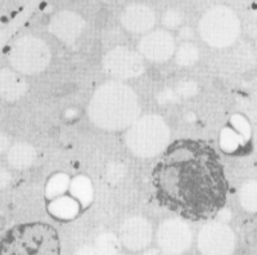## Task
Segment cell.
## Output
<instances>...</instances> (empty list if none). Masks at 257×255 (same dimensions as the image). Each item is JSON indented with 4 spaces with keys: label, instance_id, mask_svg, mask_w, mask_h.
Masks as SVG:
<instances>
[{
    "label": "cell",
    "instance_id": "2",
    "mask_svg": "<svg viewBox=\"0 0 257 255\" xmlns=\"http://www.w3.org/2000/svg\"><path fill=\"white\" fill-rule=\"evenodd\" d=\"M89 115L93 123L103 129H126L139 115L137 94L126 85L117 82L103 85L94 94Z\"/></svg>",
    "mask_w": 257,
    "mask_h": 255
},
{
    "label": "cell",
    "instance_id": "14",
    "mask_svg": "<svg viewBox=\"0 0 257 255\" xmlns=\"http://www.w3.org/2000/svg\"><path fill=\"white\" fill-rule=\"evenodd\" d=\"M26 89L24 80L7 71L2 77V91L7 98H18Z\"/></svg>",
    "mask_w": 257,
    "mask_h": 255
},
{
    "label": "cell",
    "instance_id": "20",
    "mask_svg": "<svg viewBox=\"0 0 257 255\" xmlns=\"http://www.w3.org/2000/svg\"><path fill=\"white\" fill-rule=\"evenodd\" d=\"M96 243H98L100 249L104 250V251L114 252L120 249L118 240H117L113 235H102L98 240H96Z\"/></svg>",
    "mask_w": 257,
    "mask_h": 255
},
{
    "label": "cell",
    "instance_id": "18",
    "mask_svg": "<svg viewBox=\"0 0 257 255\" xmlns=\"http://www.w3.org/2000/svg\"><path fill=\"white\" fill-rule=\"evenodd\" d=\"M71 192H72L80 201H89L91 197V187L90 182L84 177L76 178L71 185Z\"/></svg>",
    "mask_w": 257,
    "mask_h": 255
},
{
    "label": "cell",
    "instance_id": "10",
    "mask_svg": "<svg viewBox=\"0 0 257 255\" xmlns=\"http://www.w3.org/2000/svg\"><path fill=\"white\" fill-rule=\"evenodd\" d=\"M141 54L155 62H164L173 56L175 49L173 36L166 31H155L146 35L139 44Z\"/></svg>",
    "mask_w": 257,
    "mask_h": 255
},
{
    "label": "cell",
    "instance_id": "19",
    "mask_svg": "<svg viewBox=\"0 0 257 255\" xmlns=\"http://www.w3.org/2000/svg\"><path fill=\"white\" fill-rule=\"evenodd\" d=\"M68 187V178L63 174H58L49 182L47 187V194L49 197L58 196V195L63 194L66 188Z\"/></svg>",
    "mask_w": 257,
    "mask_h": 255
},
{
    "label": "cell",
    "instance_id": "17",
    "mask_svg": "<svg viewBox=\"0 0 257 255\" xmlns=\"http://www.w3.org/2000/svg\"><path fill=\"white\" fill-rule=\"evenodd\" d=\"M197 59H198V49L190 43H184L176 52V62L184 67L194 65Z\"/></svg>",
    "mask_w": 257,
    "mask_h": 255
},
{
    "label": "cell",
    "instance_id": "21",
    "mask_svg": "<svg viewBox=\"0 0 257 255\" xmlns=\"http://www.w3.org/2000/svg\"><path fill=\"white\" fill-rule=\"evenodd\" d=\"M181 20H183L181 15L179 12H176V11H169V12L165 13L164 18H162L165 26L170 27V29L178 27L181 24Z\"/></svg>",
    "mask_w": 257,
    "mask_h": 255
},
{
    "label": "cell",
    "instance_id": "9",
    "mask_svg": "<svg viewBox=\"0 0 257 255\" xmlns=\"http://www.w3.org/2000/svg\"><path fill=\"white\" fill-rule=\"evenodd\" d=\"M198 246L202 252L221 254L233 250L234 237L228 227L220 223H210L202 228L198 237Z\"/></svg>",
    "mask_w": 257,
    "mask_h": 255
},
{
    "label": "cell",
    "instance_id": "3",
    "mask_svg": "<svg viewBox=\"0 0 257 255\" xmlns=\"http://www.w3.org/2000/svg\"><path fill=\"white\" fill-rule=\"evenodd\" d=\"M3 254H58L59 238L48 224L34 223L9 229L2 241Z\"/></svg>",
    "mask_w": 257,
    "mask_h": 255
},
{
    "label": "cell",
    "instance_id": "6",
    "mask_svg": "<svg viewBox=\"0 0 257 255\" xmlns=\"http://www.w3.org/2000/svg\"><path fill=\"white\" fill-rule=\"evenodd\" d=\"M49 59L50 52L47 45L31 36L20 39L9 53V61L13 67L27 75L44 70L49 63Z\"/></svg>",
    "mask_w": 257,
    "mask_h": 255
},
{
    "label": "cell",
    "instance_id": "7",
    "mask_svg": "<svg viewBox=\"0 0 257 255\" xmlns=\"http://www.w3.org/2000/svg\"><path fill=\"white\" fill-rule=\"evenodd\" d=\"M104 66L109 73L123 79L141 75L144 68L142 57L134 50L122 47L111 50L105 56Z\"/></svg>",
    "mask_w": 257,
    "mask_h": 255
},
{
    "label": "cell",
    "instance_id": "4",
    "mask_svg": "<svg viewBox=\"0 0 257 255\" xmlns=\"http://www.w3.org/2000/svg\"><path fill=\"white\" fill-rule=\"evenodd\" d=\"M170 130L160 116L151 115L135 120L128 126L126 143L134 155L152 157L166 150Z\"/></svg>",
    "mask_w": 257,
    "mask_h": 255
},
{
    "label": "cell",
    "instance_id": "1",
    "mask_svg": "<svg viewBox=\"0 0 257 255\" xmlns=\"http://www.w3.org/2000/svg\"><path fill=\"white\" fill-rule=\"evenodd\" d=\"M153 185L162 205L194 220L219 213L226 199L216 152L194 139H180L166 147L153 170Z\"/></svg>",
    "mask_w": 257,
    "mask_h": 255
},
{
    "label": "cell",
    "instance_id": "15",
    "mask_svg": "<svg viewBox=\"0 0 257 255\" xmlns=\"http://www.w3.org/2000/svg\"><path fill=\"white\" fill-rule=\"evenodd\" d=\"M34 156L35 153L31 147L26 146V144H17L9 152L8 160L13 166L25 167L29 166L34 161Z\"/></svg>",
    "mask_w": 257,
    "mask_h": 255
},
{
    "label": "cell",
    "instance_id": "11",
    "mask_svg": "<svg viewBox=\"0 0 257 255\" xmlns=\"http://www.w3.org/2000/svg\"><path fill=\"white\" fill-rule=\"evenodd\" d=\"M152 227L142 218H133L126 220L121 228V241L127 249L141 250L151 242Z\"/></svg>",
    "mask_w": 257,
    "mask_h": 255
},
{
    "label": "cell",
    "instance_id": "8",
    "mask_svg": "<svg viewBox=\"0 0 257 255\" xmlns=\"http://www.w3.org/2000/svg\"><path fill=\"white\" fill-rule=\"evenodd\" d=\"M157 241L165 251L183 252L192 243V233L185 223L180 220H166L158 228Z\"/></svg>",
    "mask_w": 257,
    "mask_h": 255
},
{
    "label": "cell",
    "instance_id": "12",
    "mask_svg": "<svg viewBox=\"0 0 257 255\" xmlns=\"http://www.w3.org/2000/svg\"><path fill=\"white\" fill-rule=\"evenodd\" d=\"M155 13L152 9L143 4H133L125 9L122 15V24L128 31L143 34L149 31L155 25Z\"/></svg>",
    "mask_w": 257,
    "mask_h": 255
},
{
    "label": "cell",
    "instance_id": "5",
    "mask_svg": "<svg viewBox=\"0 0 257 255\" xmlns=\"http://www.w3.org/2000/svg\"><path fill=\"white\" fill-rule=\"evenodd\" d=\"M239 24L230 9L225 7L211 8L199 22V33L212 47H228L237 38Z\"/></svg>",
    "mask_w": 257,
    "mask_h": 255
},
{
    "label": "cell",
    "instance_id": "13",
    "mask_svg": "<svg viewBox=\"0 0 257 255\" xmlns=\"http://www.w3.org/2000/svg\"><path fill=\"white\" fill-rule=\"evenodd\" d=\"M84 22L79 16L71 12H62L52 21L50 29L56 36L64 41L75 40L81 33Z\"/></svg>",
    "mask_w": 257,
    "mask_h": 255
},
{
    "label": "cell",
    "instance_id": "16",
    "mask_svg": "<svg viewBox=\"0 0 257 255\" xmlns=\"http://www.w3.org/2000/svg\"><path fill=\"white\" fill-rule=\"evenodd\" d=\"M77 204L72 199H57V201H53L50 204V211L56 215L62 218H70L77 213Z\"/></svg>",
    "mask_w": 257,
    "mask_h": 255
}]
</instances>
